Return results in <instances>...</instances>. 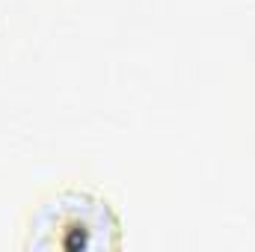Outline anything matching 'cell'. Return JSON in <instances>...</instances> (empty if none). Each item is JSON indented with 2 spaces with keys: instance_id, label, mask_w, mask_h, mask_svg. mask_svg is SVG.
<instances>
[{
  "instance_id": "obj_1",
  "label": "cell",
  "mask_w": 255,
  "mask_h": 252,
  "mask_svg": "<svg viewBox=\"0 0 255 252\" xmlns=\"http://www.w3.org/2000/svg\"><path fill=\"white\" fill-rule=\"evenodd\" d=\"M125 229L113 196L95 181L71 178L42 190L18 223L15 247L57 252L122 250Z\"/></svg>"
}]
</instances>
